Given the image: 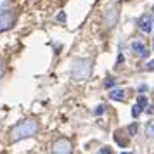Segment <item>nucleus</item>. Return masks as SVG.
I'll use <instances>...</instances> for the list:
<instances>
[{
  "instance_id": "dca6fc26",
  "label": "nucleus",
  "mask_w": 154,
  "mask_h": 154,
  "mask_svg": "<svg viewBox=\"0 0 154 154\" xmlns=\"http://www.w3.org/2000/svg\"><path fill=\"white\" fill-rule=\"evenodd\" d=\"M99 152H102V154H106V152H111V147H109V146H104L102 149H100V151H99Z\"/></svg>"
},
{
  "instance_id": "423d86ee",
  "label": "nucleus",
  "mask_w": 154,
  "mask_h": 154,
  "mask_svg": "<svg viewBox=\"0 0 154 154\" xmlns=\"http://www.w3.org/2000/svg\"><path fill=\"white\" fill-rule=\"evenodd\" d=\"M116 17H118V11H116L114 7H111L107 12H106V26L112 28V26L116 24Z\"/></svg>"
},
{
  "instance_id": "f03ea898",
  "label": "nucleus",
  "mask_w": 154,
  "mask_h": 154,
  "mask_svg": "<svg viewBox=\"0 0 154 154\" xmlns=\"http://www.w3.org/2000/svg\"><path fill=\"white\" fill-rule=\"evenodd\" d=\"M92 75V59H76L71 68V76L75 82H87Z\"/></svg>"
},
{
  "instance_id": "f257e3e1",
  "label": "nucleus",
  "mask_w": 154,
  "mask_h": 154,
  "mask_svg": "<svg viewBox=\"0 0 154 154\" xmlns=\"http://www.w3.org/2000/svg\"><path fill=\"white\" fill-rule=\"evenodd\" d=\"M36 130H38V125H36V121H33V119L19 121V123L11 130V140H12V142H17V140L28 139L31 135H35Z\"/></svg>"
},
{
  "instance_id": "2eb2a0df",
  "label": "nucleus",
  "mask_w": 154,
  "mask_h": 154,
  "mask_svg": "<svg viewBox=\"0 0 154 154\" xmlns=\"http://www.w3.org/2000/svg\"><path fill=\"white\" fill-rule=\"evenodd\" d=\"M146 69L147 71H154V61H149V63L146 64Z\"/></svg>"
},
{
  "instance_id": "ddd939ff",
  "label": "nucleus",
  "mask_w": 154,
  "mask_h": 154,
  "mask_svg": "<svg viewBox=\"0 0 154 154\" xmlns=\"http://www.w3.org/2000/svg\"><path fill=\"white\" fill-rule=\"evenodd\" d=\"M106 111V106H97V109H95V111H94V114H95V116H100V114H102V112Z\"/></svg>"
},
{
  "instance_id": "6ab92c4d",
  "label": "nucleus",
  "mask_w": 154,
  "mask_h": 154,
  "mask_svg": "<svg viewBox=\"0 0 154 154\" xmlns=\"http://www.w3.org/2000/svg\"><path fill=\"white\" fill-rule=\"evenodd\" d=\"M5 4H7V0H0V11L4 9V5H5Z\"/></svg>"
},
{
  "instance_id": "7ed1b4c3",
  "label": "nucleus",
  "mask_w": 154,
  "mask_h": 154,
  "mask_svg": "<svg viewBox=\"0 0 154 154\" xmlns=\"http://www.w3.org/2000/svg\"><path fill=\"white\" fill-rule=\"evenodd\" d=\"M71 151H73V146L68 139H57L52 144V152L56 154H69Z\"/></svg>"
},
{
  "instance_id": "9d476101",
  "label": "nucleus",
  "mask_w": 154,
  "mask_h": 154,
  "mask_svg": "<svg viewBox=\"0 0 154 154\" xmlns=\"http://www.w3.org/2000/svg\"><path fill=\"white\" fill-rule=\"evenodd\" d=\"M142 109H144V107H142V106H140L139 102H137V104H135V106L132 107V116H133V118H139L140 112H142Z\"/></svg>"
},
{
  "instance_id": "20e7f679",
  "label": "nucleus",
  "mask_w": 154,
  "mask_h": 154,
  "mask_svg": "<svg viewBox=\"0 0 154 154\" xmlns=\"http://www.w3.org/2000/svg\"><path fill=\"white\" fill-rule=\"evenodd\" d=\"M12 24H14V14H12V12H9V11L0 12V31L9 29Z\"/></svg>"
},
{
  "instance_id": "1a4fd4ad",
  "label": "nucleus",
  "mask_w": 154,
  "mask_h": 154,
  "mask_svg": "<svg viewBox=\"0 0 154 154\" xmlns=\"http://www.w3.org/2000/svg\"><path fill=\"white\" fill-rule=\"evenodd\" d=\"M146 135H147V139H154V119L147 123V126H146Z\"/></svg>"
},
{
  "instance_id": "4468645a",
  "label": "nucleus",
  "mask_w": 154,
  "mask_h": 154,
  "mask_svg": "<svg viewBox=\"0 0 154 154\" xmlns=\"http://www.w3.org/2000/svg\"><path fill=\"white\" fill-rule=\"evenodd\" d=\"M114 83H116V80H114V78H107V80H106V87H107V88H112Z\"/></svg>"
},
{
  "instance_id": "0eeeda50",
  "label": "nucleus",
  "mask_w": 154,
  "mask_h": 154,
  "mask_svg": "<svg viewBox=\"0 0 154 154\" xmlns=\"http://www.w3.org/2000/svg\"><path fill=\"white\" fill-rule=\"evenodd\" d=\"M132 49H133V52H135V54H137L139 57H146V56H147L146 45L140 42V40H135V42L132 43Z\"/></svg>"
},
{
  "instance_id": "f8f14e48",
  "label": "nucleus",
  "mask_w": 154,
  "mask_h": 154,
  "mask_svg": "<svg viewBox=\"0 0 154 154\" xmlns=\"http://www.w3.org/2000/svg\"><path fill=\"white\" fill-rule=\"evenodd\" d=\"M137 130H139V125H137V123H132V125L128 126V132H130V135H135V133H137Z\"/></svg>"
},
{
  "instance_id": "f3484780",
  "label": "nucleus",
  "mask_w": 154,
  "mask_h": 154,
  "mask_svg": "<svg viewBox=\"0 0 154 154\" xmlns=\"http://www.w3.org/2000/svg\"><path fill=\"white\" fill-rule=\"evenodd\" d=\"M57 19H59V21H66V14H64V12H59V14H57Z\"/></svg>"
},
{
  "instance_id": "a211bd4d",
  "label": "nucleus",
  "mask_w": 154,
  "mask_h": 154,
  "mask_svg": "<svg viewBox=\"0 0 154 154\" xmlns=\"http://www.w3.org/2000/svg\"><path fill=\"white\" fill-rule=\"evenodd\" d=\"M2 75H4V63L0 61V78H2Z\"/></svg>"
},
{
  "instance_id": "39448f33",
  "label": "nucleus",
  "mask_w": 154,
  "mask_h": 154,
  "mask_svg": "<svg viewBox=\"0 0 154 154\" xmlns=\"http://www.w3.org/2000/svg\"><path fill=\"white\" fill-rule=\"evenodd\" d=\"M139 28L144 31V33H151L152 31V17L149 14H144L139 17Z\"/></svg>"
},
{
  "instance_id": "9b49d317",
  "label": "nucleus",
  "mask_w": 154,
  "mask_h": 154,
  "mask_svg": "<svg viewBox=\"0 0 154 154\" xmlns=\"http://www.w3.org/2000/svg\"><path fill=\"white\" fill-rule=\"evenodd\" d=\"M137 102H139L142 107H147V99H146V95H139V97H137Z\"/></svg>"
},
{
  "instance_id": "6e6552de",
  "label": "nucleus",
  "mask_w": 154,
  "mask_h": 154,
  "mask_svg": "<svg viewBox=\"0 0 154 154\" xmlns=\"http://www.w3.org/2000/svg\"><path fill=\"white\" fill-rule=\"evenodd\" d=\"M109 97L112 100H125V92L121 90V88H112L111 94H109Z\"/></svg>"
}]
</instances>
